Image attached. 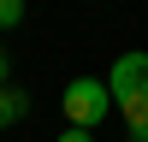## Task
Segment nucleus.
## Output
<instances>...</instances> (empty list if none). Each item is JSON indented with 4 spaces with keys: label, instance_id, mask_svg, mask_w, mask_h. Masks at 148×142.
I'll list each match as a JSON object with an SVG mask.
<instances>
[{
    "label": "nucleus",
    "instance_id": "7ed1b4c3",
    "mask_svg": "<svg viewBox=\"0 0 148 142\" xmlns=\"http://www.w3.org/2000/svg\"><path fill=\"white\" fill-rule=\"evenodd\" d=\"M18 118H30V95L18 83H0V130H12Z\"/></svg>",
    "mask_w": 148,
    "mask_h": 142
},
{
    "label": "nucleus",
    "instance_id": "39448f33",
    "mask_svg": "<svg viewBox=\"0 0 148 142\" xmlns=\"http://www.w3.org/2000/svg\"><path fill=\"white\" fill-rule=\"evenodd\" d=\"M59 142H95V130H77V124H71V130H59Z\"/></svg>",
    "mask_w": 148,
    "mask_h": 142
},
{
    "label": "nucleus",
    "instance_id": "423d86ee",
    "mask_svg": "<svg viewBox=\"0 0 148 142\" xmlns=\"http://www.w3.org/2000/svg\"><path fill=\"white\" fill-rule=\"evenodd\" d=\"M0 83H12V59L6 53H0Z\"/></svg>",
    "mask_w": 148,
    "mask_h": 142
},
{
    "label": "nucleus",
    "instance_id": "f257e3e1",
    "mask_svg": "<svg viewBox=\"0 0 148 142\" xmlns=\"http://www.w3.org/2000/svg\"><path fill=\"white\" fill-rule=\"evenodd\" d=\"M107 89H113V106H119V118H125V130L136 142H148V53L142 47H130V53L113 59Z\"/></svg>",
    "mask_w": 148,
    "mask_h": 142
},
{
    "label": "nucleus",
    "instance_id": "20e7f679",
    "mask_svg": "<svg viewBox=\"0 0 148 142\" xmlns=\"http://www.w3.org/2000/svg\"><path fill=\"white\" fill-rule=\"evenodd\" d=\"M24 24V0H0V30H18Z\"/></svg>",
    "mask_w": 148,
    "mask_h": 142
},
{
    "label": "nucleus",
    "instance_id": "f03ea898",
    "mask_svg": "<svg viewBox=\"0 0 148 142\" xmlns=\"http://www.w3.org/2000/svg\"><path fill=\"white\" fill-rule=\"evenodd\" d=\"M107 106H113L107 77H71L65 89H59V113H65L77 130H101L107 124Z\"/></svg>",
    "mask_w": 148,
    "mask_h": 142
}]
</instances>
